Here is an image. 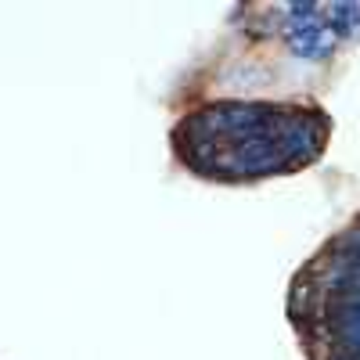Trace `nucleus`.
<instances>
[{
	"instance_id": "nucleus-1",
	"label": "nucleus",
	"mask_w": 360,
	"mask_h": 360,
	"mask_svg": "<svg viewBox=\"0 0 360 360\" xmlns=\"http://www.w3.org/2000/svg\"><path fill=\"white\" fill-rule=\"evenodd\" d=\"M281 33H285L292 54L310 58V62H324L335 51V33L328 29L324 8H317V4H292Z\"/></svg>"
},
{
	"instance_id": "nucleus-2",
	"label": "nucleus",
	"mask_w": 360,
	"mask_h": 360,
	"mask_svg": "<svg viewBox=\"0 0 360 360\" xmlns=\"http://www.w3.org/2000/svg\"><path fill=\"white\" fill-rule=\"evenodd\" d=\"M324 22L335 37H349L360 29V4H332L324 8Z\"/></svg>"
}]
</instances>
